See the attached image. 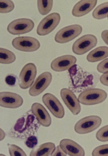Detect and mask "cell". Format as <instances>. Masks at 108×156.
Returning <instances> with one entry per match:
<instances>
[{"label":"cell","mask_w":108,"mask_h":156,"mask_svg":"<svg viewBox=\"0 0 108 156\" xmlns=\"http://www.w3.org/2000/svg\"><path fill=\"white\" fill-rule=\"evenodd\" d=\"M40 125L30 110L18 119L7 134L9 137L15 140H24L27 137L36 134Z\"/></svg>","instance_id":"1"},{"label":"cell","mask_w":108,"mask_h":156,"mask_svg":"<svg viewBox=\"0 0 108 156\" xmlns=\"http://www.w3.org/2000/svg\"><path fill=\"white\" fill-rule=\"evenodd\" d=\"M107 94L100 89L91 88L86 89L79 95V103L83 105H92L100 104L106 99Z\"/></svg>","instance_id":"2"},{"label":"cell","mask_w":108,"mask_h":156,"mask_svg":"<svg viewBox=\"0 0 108 156\" xmlns=\"http://www.w3.org/2000/svg\"><path fill=\"white\" fill-rule=\"evenodd\" d=\"M102 119L96 115L89 116L78 121L76 124L74 129L79 134H83L92 132L101 125Z\"/></svg>","instance_id":"3"},{"label":"cell","mask_w":108,"mask_h":156,"mask_svg":"<svg viewBox=\"0 0 108 156\" xmlns=\"http://www.w3.org/2000/svg\"><path fill=\"white\" fill-rule=\"evenodd\" d=\"M97 39L92 34H87L81 37L74 43L73 51L75 54L82 55L89 51L96 46Z\"/></svg>","instance_id":"4"},{"label":"cell","mask_w":108,"mask_h":156,"mask_svg":"<svg viewBox=\"0 0 108 156\" xmlns=\"http://www.w3.org/2000/svg\"><path fill=\"white\" fill-rule=\"evenodd\" d=\"M12 44L15 49L24 52L35 51L40 47L37 39L29 36L18 37L13 40Z\"/></svg>","instance_id":"5"},{"label":"cell","mask_w":108,"mask_h":156,"mask_svg":"<svg viewBox=\"0 0 108 156\" xmlns=\"http://www.w3.org/2000/svg\"><path fill=\"white\" fill-rule=\"evenodd\" d=\"M61 16L57 12L52 13L45 17L40 22L37 29V33L40 36L48 34L54 30L59 24Z\"/></svg>","instance_id":"6"},{"label":"cell","mask_w":108,"mask_h":156,"mask_svg":"<svg viewBox=\"0 0 108 156\" xmlns=\"http://www.w3.org/2000/svg\"><path fill=\"white\" fill-rule=\"evenodd\" d=\"M37 69L32 63L27 64L22 69L19 76V83L23 89L29 88L32 85L37 74Z\"/></svg>","instance_id":"7"},{"label":"cell","mask_w":108,"mask_h":156,"mask_svg":"<svg viewBox=\"0 0 108 156\" xmlns=\"http://www.w3.org/2000/svg\"><path fill=\"white\" fill-rule=\"evenodd\" d=\"M83 27L80 25L74 24L64 27L56 34L55 38L57 43L64 44L73 40L83 31Z\"/></svg>","instance_id":"8"},{"label":"cell","mask_w":108,"mask_h":156,"mask_svg":"<svg viewBox=\"0 0 108 156\" xmlns=\"http://www.w3.org/2000/svg\"><path fill=\"white\" fill-rule=\"evenodd\" d=\"M35 24L31 20L21 18L12 22L7 27V31L13 35H20L31 31L34 28Z\"/></svg>","instance_id":"9"},{"label":"cell","mask_w":108,"mask_h":156,"mask_svg":"<svg viewBox=\"0 0 108 156\" xmlns=\"http://www.w3.org/2000/svg\"><path fill=\"white\" fill-rule=\"evenodd\" d=\"M42 102L55 117L61 119L65 115L64 108L58 98L50 93H46L42 97Z\"/></svg>","instance_id":"10"},{"label":"cell","mask_w":108,"mask_h":156,"mask_svg":"<svg viewBox=\"0 0 108 156\" xmlns=\"http://www.w3.org/2000/svg\"><path fill=\"white\" fill-rule=\"evenodd\" d=\"M52 80L51 73L48 72L43 73L35 80L29 90V95L37 96L42 94L49 86Z\"/></svg>","instance_id":"11"},{"label":"cell","mask_w":108,"mask_h":156,"mask_svg":"<svg viewBox=\"0 0 108 156\" xmlns=\"http://www.w3.org/2000/svg\"><path fill=\"white\" fill-rule=\"evenodd\" d=\"M60 94L62 100L72 113L75 115H78L81 111V106L73 91L64 88L61 90Z\"/></svg>","instance_id":"12"},{"label":"cell","mask_w":108,"mask_h":156,"mask_svg":"<svg viewBox=\"0 0 108 156\" xmlns=\"http://www.w3.org/2000/svg\"><path fill=\"white\" fill-rule=\"evenodd\" d=\"M23 103L22 98L17 94L7 91L0 93V105L2 107L16 108L21 107Z\"/></svg>","instance_id":"13"},{"label":"cell","mask_w":108,"mask_h":156,"mask_svg":"<svg viewBox=\"0 0 108 156\" xmlns=\"http://www.w3.org/2000/svg\"><path fill=\"white\" fill-rule=\"evenodd\" d=\"M77 62L76 58L71 55H67L59 57L51 62V67L54 71L62 72L73 67Z\"/></svg>","instance_id":"14"},{"label":"cell","mask_w":108,"mask_h":156,"mask_svg":"<svg viewBox=\"0 0 108 156\" xmlns=\"http://www.w3.org/2000/svg\"><path fill=\"white\" fill-rule=\"evenodd\" d=\"M31 110L41 125L46 127L51 125V118L46 109L42 105L35 103L32 105Z\"/></svg>","instance_id":"15"},{"label":"cell","mask_w":108,"mask_h":156,"mask_svg":"<svg viewBox=\"0 0 108 156\" xmlns=\"http://www.w3.org/2000/svg\"><path fill=\"white\" fill-rule=\"evenodd\" d=\"M59 145L62 150L70 156H84L85 151L82 146L74 141L69 139L61 140Z\"/></svg>","instance_id":"16"},{"label":"cell","mask_w":108,"mask_h":156,"mask_svg":"<svg viewBox=\"0 0 108 156\" xmlns=\"http://www.w3.org/2000/svg\"><path fill=\"white\" fill-rule=\"evenodd\" d=\"M97 1H81L74 6L72 10V14L76 17L83 16L91 12L96 6Z\"/></svg>","instance_id":"17"},{"label":"cell","mask_w":108,"mask_h":156,"mask_svg":"<svg viewBox=\"0 0 108 156\" xmlns=\"http://www.w3.org/2000/svg\"><path fill=\"white\" fill-rule=\"evenodd\" d=\"M56 148L55 144L47 142L39 146L37 148L33 149L30 154L31 156H51Z\"/></svg>","instance_id":"18"},{"label":"cell","mask_w":108,"mask_h":156,"mask_svg":"<svg viewBox=\"0 0 108 156\" xmlns=\"http://www.w3.org/2000/svg\"><path fill=\"white\" fill-rule=\"evenodd\" d=\"M108 57V47H98L90 52L87 56V60L94 62L103 60Z\"/></svg>","instance_id":"19"},{"label":"cell","mask_w":108,"mask_h":156,"mask_svg":"<svg viewBox=\"0 0 108 156\" xmlns=\"http://www.w3.org/2000/svg\"><path fill=\"white\" fill-rule=\"evenodd\" d=\"M93 16L95 19L98 20L108 17V2L98 5L93 11Z\"/></svg>","instance_id":"20"},{"label":"cell","mask_w":108,"mask_h":156,"mask_svg":"<svg viewBox=\"0 0 108 156\" xmlns=\"http://www.w3.org/2000/svg\"><path fill=\"white\" fill-rule=\"evenodd\" d=\"M16 58L14 53L11 51L4 48H0V63L9 64L14 62Z\"/></svg>","instance_id":"21"},{"label":"cell","mask_w":108,"mask_h":156,"mask_svg":"<svg viewBox=\"0 0 108 156\" xmlns=\"http://www.w3.org/2000/svg\"><path fill=\"white\" fill-rule=\"evenodd\" d=\"M53 5V1H37L38 10L42 15H46L49 13L52 10Z\"/></svg>","instance_id":"22"},{"label":"cell","mask_w":108,"mask_h":156,"mask_svg":"<svg viewBox=\"0 0 108 156\" xmlns=\"http://www.w3.org/2000/svg\"><path fill=\"white\" fill-rule=\"evenodd\" d=\"M13 2L10 0H0V12L7 13L12 11L14 9Z\"/></svg>","instance_id":"23"},{"label":"cell","mask_w":108,"mask_h":156,"mask_svg":"<svg viewBox=\"0 0 108 156\" xmlns=\"http://www.w3.org/2000/svg\"><path fill=\"white\" fill-rule=\"evenodd\" d=\"M9 153L11 156H25L27 155L19 146L14 144H7Z\"/></svg>","instance_id":"24"},{"label":"cell","mask_w":108,"mask_h":156,"mask_svg":"<svg viewBox=\"0 0 108 156\" xmlns=\"http://www.w3.org/2000/svg\"><path fill=\"white\" fill-rule=\"evenodd\" d=\"M96 137L99 141L102 142L108 141V125L100 128L97 132Z\"/></svg>","instance_id":"25"},{"label":"cell","mask_w":108,"mask_h":156,"mask_svg":"<svg viewBox=\"0 0 108 156\" xmlns=\"http://www.w3.org/2000/svg\"><path fill=\"white\" fill-rule=\"evenodd\" d=\"M24 144L27 147L31 149L36 147L38 144L37 136L35 135H30L24 140Z\"/></svg>","instance_id":"26"},{"label":"cell","mask_w":108,"mask_h":156,"mask_svg":"<svg viewBox=\"0 0 108 156\" xmlns=\"http://www.w3.org/2000/svg\"><path fill=\"white\" fill-rule=\"evenodd\" d=\"M92 154L93 156H108V144L97 147L93 150Z\"/></svg>","instance_id":"27"},{"label":"cell","mask_w":108,"mask_h":156,"mask_svg":"<svg viewBox=\"0 0 108 156\" xmlns=\"http://www.w3.org/2000/svg\"><path fill=\"white\" fill-rule=\"evenodd\" d=\"M18 80L16 76L12 74H10L5 77V81L8 86L13 87L16 86Z\"/></svg>","instance_id":"28"},{"label":"cell","mask_w":108,"mask_h":156,"mask_svg":"<svg viewBox=\"0 0 108 156\" xmlns=\"http://www.w3.org/2000/svg\"><path fill=\"white\" fill-rule=\"evenodd\" d=\"M97 69L99 72L102 73L108 72V58L99 63L97 66Z\"/></svg>","instance_id":"29"},{"label":"cell","mask_w":108,"mask_h":156,"mask_svg":"<svg viewBox=\"0 0 108 156\" xmlns=\"http://www.w3.org/2000/svg\"><path fill=\"white\" fill-rule=\"evenodd\" d=\"M67 154L61 149L59 145L57 146L51 156H66Z\"/></svg>","instance_id":"30"},{"label":"cell","mask_w":108,"mask_h":156,"mask_svg":"<svg viewBox=\"0 0 108 156\" xmlns=\"http://www.w3.org/2000/svg\"><path fill=\"white\" fill-rule=\"evenodd\" d=\"M100 80L102 84L108 87V72L104 73L100 77Z\"/></svg>","instance_id":"31"},{"label":"cell","mask_w":108,"mask_h":156,"mask_svg":"<svg viewBox=\"0 0 108 156\" xmlns=\"http://www.w3.org/2000/svg\"><path fill=\"white\" fill-rule=\"evenodd\" d=\"M101 37L103 41L108 45V30H104L102 32Z\"/></svg>","instance_id":"32"},{"label":"cell","mask_w":108,"mask_h":156,"mask_svg":"<svg viewBox=\"0 0 108 156\" xmlns=\"http://www.w3.org/2000/svg\"></svg>","instance_id":"33"}]
</instances>
